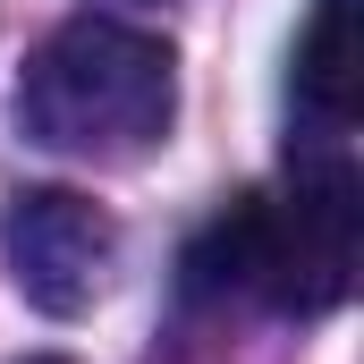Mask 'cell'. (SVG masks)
<instances>
[{
	"label": "cell",
	"instance_id": "8992f818",
	"mask_svg": "<svg viewBox=\"0 0 364 364\" xmlns=\"http://www.w3.org/2000/svg\"><path fill=\"white\" fill-rule=\"evenodd\" d=\"M34 364H68V356H34Z\"/></svg>",
	"mask_w": 364,
	"mask_h": 364
},
{
	"label": "cell",
	"instance_id": "7a4b0ae2",
	"mask_svg": "<svg viewBox=\"0 0 364 364\" xmlns=\"http://www.w3.org/2000/svg\"><path fill=\"white\" fill-rule=\"evenodd\" d=\"M356 246H364V186L339 153L288 161L279 195H255V279L279 314H331L356 288Z\"/></svg>",
	"mask_w": 364,
	"mask_h": 364
},
{
	"label": "cell",
	"instance_id": "6da1fadb",
	"mask_svg": "<svg viewBox=\"0 0 364 364\" xmlns=\"http://www.w3.org/2000/svg\"><path fill=\"white\" fill-rule=\"evenodd\" d=\"M170 110H178L170 43L110 9L60 17L17 85V127L68 161H136L144 144L170 136Z\"/></svg>",
	"mask_w": 364,
	"mask_h": 364
},
{
	"label": "cell",
	"instance_id": "5b68a950",
	"mask_svg": "<svg viewBox=\"0 0 364 364\" xmlns=\"http://www.w3.org/2000/svg\"><path fill=\"white\" fill-rule=\"evenodd\" d=\"M255 279V195H229L186 246V296H246Z\"/></svg>",
	"mask_w": 364,
	"mask_h": 364
},
{
	"label": "cell",
	"instance_id": "277c9868",
	"mask_svg": "<svg viewBox=\"0 0 364 364\" xmlns=\"http://www.w3.org/2000/svg\"><path fill=\"white\" fill-rule=\"evenodd\" d=\"M296 102L322 127H348L364 102V0H314L296 34Z\"/></svg>",
	"mask_w": 364,
	"mask_h": 364
},
{
	"label": "cell",
	"instance_id": "3957f363",
	"mask_svg": "<svg viewBox=\"0 0 364 364\" xmlns=\"http://www.w3.org/2000/svg\"><path fill=\"white\" fill-rule=\"evenodd\" d=\"M0 255L26 305L43 314H85L119 263V220L77 186H17L0 212Z\"/></svg>",
	"mask_w": 364,
	"mask_h": 364
}]
</instances>
